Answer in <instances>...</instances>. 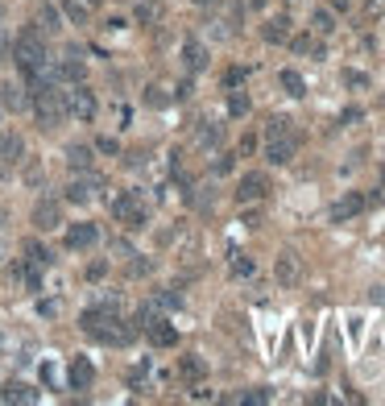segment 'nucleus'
I'll list each match as a JSON object with an SVG mask.
<instances>
[{
    "instance_id": "nucleus-1",
    "label": "nucleus",
    "mask_w": 385,
    "mask_h": 406,
    "mask_svg": "<svg viewBox=\"0 0 385 406\" xmlns=\"http://www.w3.org/2000/svg\"><path fill=\"white\" fill-rule=\"evenodd\" d=\"M79 332L87 340H95V344H108V349H125L128 340L137 336V327L121 319V303L116 299H104V303L87 307L79 316Z\"/></svg>"
},
{
    "instance_id": "nucleus-2",
    "label": "nucleus",
    "mask_w": 385,
    "mask_h": 406,
    "mask_svg": "<svg viewBox=\"0 0 385 406\" xmlns=\"http://www.w3.org/2000/svg\"><path fill=\"white\" fill-rule=\"evenodd\" d=\"M13 62L21 67V75H25L29 88L50 83V50H46V34L38 25L21 29V38L13 42Z\"/></svg>"
},
{
    "instance_id": "nucleus-3",
    "label": "nucleus",
    "mask_w": 385,
    "mask_h": 406,
    "mask_svg": "<svg viewBox=\"0 0 385 406\" xmlns=\"http://www.w3.org/2000/svg\"><path fill=\"white\" fill-rule=\"evenodd\" d=\"M295 154H299L295 125H290L286 116H273V121L265 125V162H269V166H290Z\"/></svg>"
},
{
    "instance_id": "nucleus-4",
    "label": "nucleus",
    "mask_w": 385,
    "mask_h": 406,
    "mask_svg": "<svg viewBox=\"0 0 385 406\" xmlns=\"http://www.w3.org/2000/svg\"><path fill=\"white\" fill-rule=\"evenodd\" d=\"M29 104H34V116H38V125L42 129H58V121L67 116V104H62V91L54 88V83H42V88H29Z\"/></svg>"
},
{
    "instance_id": "nucleus-5",
    "label": "nucleus",
    "mask_w": 385,
    "mask_h": 406,
    "mask_svg": "<svg viewBox=\"0 0 385 406\" xmlns=\"http://www.w3.org/2000/svg\"><path fill=\"white\" fill-rule=\"evenodd\" d=\"M112 216H116L128 232H137V228L149 224V208H145L141 191H125V195H116V199H112Z\"/></svg>"
},
{
    "instance_id": "nucleus-6",
    "label": "nucleus",
    "mask_w": 385,
    "mask_h": 406,
    "mask_svg": "<svg viewBox=\"0 0 385 406\" xmlns=\"http://www.w3.org/2000/svg\"><path fill=\"white\" fill-rule=\"evenodd\" d=\"M62 104H67V116H75V121H95V112H100L95 91H87L83 83H71L62 91Z\"/></svg>"
},
{
    "instance_id": "nucleus-7",
    "label": "nucleus",
    "mask_w": 385,
    "mask_h": 406,
    "mask_svg": "<svg viewBox=\"0 0 385 406\" xmlns=\"http://www.w3.org/2000/svg\"><path fill=\"white\" fill-rule=\"evenodd\" d=\"M269 195V179L261 170H249L245 179L236 182V203H261Z\"/></svg>"
},
{
    "instance_id": "nucleus-8",
    "label": "nucleus",
    "mask_w": 385,
    "mask_h": 406,
    "mask_svg": "<svg viewBox=\"0 0 385 406\" xmlns=\"http://www.w3.org/2000/svg\"><path fill=\"white\" fill-rule=\"evenodd\" d=\"M62 245H67V249H91V245H100V228L91 224V220H79V224L67 228Z\"/></svg>"
},
{
    "instance_id": "nucleus-9",
    "label": "nucleus",
    "mask_w": 385,
    "mask_h": 406,
    "mask_svg": "<svg viewBox=\"0 0 385 406\" xmlns=\"http://www.w3.org/2000/svg\"><path fill=\"white\" fill-rule=\"evenodd\" d=\"M34 228H38V232L62 228V203H58V199H42V203L34 208Z\"/></svg>"
},
{
    "instance_id": "nucleus-10",
    "label": "nucleus",
    "mask_w": 385,
    "mask_h": 406,
    "mask_svg": "<svg viewBox=\"0 0 385 406\" xmlns=\"http://www.w3.org/2000/svg\"><path fill=\"white\" fill-rule=\"evenodd\" d=\"M365 203H369V199H365L360 191H348V195H340V199L332 203V220H336V224H344V220L360 216V212H365Z\"/></svg>"
},
{
    "instance_id": "nucleus-11",
    "label": "nucleus",
    "mask_w": 385,
    "mask_h": 406,
    "mask_svg": "<svg viewBox=\"0 0 385 406\" xmlns=\"http://www.w3.org/2000/svg\"><path fill=\"white\" fill-rule=\"evenodd\" d=\"M273 273H278V282H282V286H295V282L302 278V262L295 257V253H290V249H286V253H278V262H273Z\"/></svg>"
},
{
    "instance_id": "nucleus-12",
    "label": "nucleus",
    "mask_w": 385,
    "mask_h": 406,
    "mask_svg": "<svg viewBox=\"0 0 385 406\" xmlns=\"http://www.w3.org/2000/svg\"><path fill=\"white\" fill-rule=\"evenodd\" d=\"M67 381H71V390H87V386L95 381V365H91V357H75L71 369H67Z\"/></svg>"
},
{
    "instance_id": "nucleus-13",
    "label": "nucleus",
    "mask_w": 385,
    "mask_h": 406,
    "mask_svg": "<svg viewBox=\"0 0 385 406\" xmlns=\"http://www.w3.org/2000/svg\"><path fill=\"white\" fill-rule=\"evenodd\" d=\"M182 67H187V71H195V75H199V71H208V46L195 42V38H187V42H182Z\"/></svg>"
},
{
    "instance_id": "nucleus-14",
    "label": "nucleus",
    "mask_w": 385,
    "mask_h": 406,
    "mask_svg": "<svg viewBox=\"0 0 385 406\" xmlns=\"http://www.w3.org/2000/svg\"><path fill=\"white\" fill-rule=\"evenodd\" d=\"M58 83H83L87 79V67L79 58H62V62H54V71H50Z\"/></svg>"
},
{
    "instance_id": "nucleus-15",
    "label": "nucleus",
    "mask_w": 385,
    "mask_h": 406,
    "mask_svg": "<svg viewBox=\"0 0 385 406\" xmlns=\"http://www.w3.org/2000/svg\"><path fill=\"white\" fill-rule=\"evenodd\" d=\"M261 38H265L269 46L290 42V21H286V17H269V21L261 25Z\"/></svg>"
},
{
    "instance_id": "nucleus-16",
    "label": "nucleus",
    "mask_w": 385,
    "mask_h": 406,
    "mask_svg": "<svg viewBox=\"0 0 385 406\" xmlns=\"http://www.w3.org/2000/svg\"><path fill=\"white\" fill-rule=\"evenodd\" d=\"M21 158H25V141L17 133H4L0 137V162H4V166H17Z\"/></svg>"
},
{
    "instance_id": "nucleus-17",
    "label": "nucleus",
    "mask_w": 385,
    "mask_h": 406,
    "mask_svg": "<svg viewBox=\"0 0 385 406\" xmlns=\"http://www.w3.org/2000/svg\"><path fill=\"white\" fill-rule=\"evenodd\" d=\"M67 166H71L75 175H87V170L95 166V158H91V145H67Z\"/></svg>"
},
{
    "instance_id": "nucleus-18",
    "label": "nucleus",
    "mask_w": 385,
    "mask_h": 406,
    "mask_svg": "<svg viewBox=\"0 0 385 406\" xmlns=\"http://www.w3.org/2000/svg\"><path fill=\"white\" fill-rule=\"evenodd\" d=\"M25 91L21 83H0V108H8V112H25Z\"/></svg>"
},
{
    "instance_id": "nucleus-19",
    "label": "nucleus",
    "mask_w": 385,
    "mask_h": 406,
    "mask_svg": "<svg viewBox=\"0 0 385 406\" xmlns=\"http://www.w3.org/2000/svg\"><path fill=\"white\" fill-rule=\"evenodd\" d=\"M162 319H166V316H162V307L149 299V303H141V307H137L133 323H137V332H149V327H154V323H162Z\"/></svg>"
},
{
    "instance_id": "nucleus-20",
    "label": "nucleus",
    "mask_w": 385,
    "mask_h": 406,
    "mask_svg": "<svg viewBox=\"0 0 385 406\" xmlns=\"http://www.w3.org/2000/svg\"><path fill=\"white\" fill-rule=\"evenodd\" d=\"M58 8H62V17H67L71 25H87V17H91V4H87V0H58Z\"/></svg>"
},
{
    "instance_id": "nucleus-21",
    "label": "nucleus",
    "mask_w": 385,
    "mask_h": 406,
    "mask_svg": "<svg viewBox=\"0 0 385 406\" xmlns=\"http://www.w3.org/2000/svg\"><path fill=\"white\" fill-rule=\"evenodd\" d=\"M25 262H34L38 270H50V266H54V253L46 249L42 241H25Z\"/></svg>"
},
{
    "instance_id": "nucleus-22",
    "label": "nucleus",
    "mask_w": 385,
    "mask_h": 406,
    "mask_svg": "<svg viewBox=\"0 0 385 406\" xmlns=\"http://www.w3.org/2000/svg\"><path fill=\"white\" fill-rule=\"evenodd\" d=\"M145 336H149V340H154L158 349H174V344H178V332H174L166 319H162V323H154V327H149Z\"/></svg>"
},
{
    "instance_id": "nucleus-23",
    "label": "nucleus",
    "mask_w": 385,
    "mask_h": 406,
    "mask_svg": "<svg viewBox=\"0 0 385 406\" xmlns=\"http://www.w3.org/2000/svg\"><path fill=\"white\" fill-rule=\"evenodd\" d=\"M162 13H166V8H162L158 0H141V4L133 8V17H137L141 25H158V21H162Z\"/></svg>"
},
{
    "instance_id": "nucleus-24",
    "label": "nucleus",
    "mask_w": 385,
    "mask_h": 406,
    "mask_svg": "<svg viewBox=\"0 0 385 406\" xmlns=\"http://www.w3.org/2000/svg\"><path fill=\"white\" fill-rule=\"evenodd\" d=\"M311 29H315L319 38H332V34H336V13H327V8H315V13H311Z\"/></svg>"
},
{
    "instance_id": "nucleus-25",
    "label": "nucleus",
    "mask_w": 385,
    "mask_h": 406,
    "mask_svg": "<svg viewBox=\"0 0 385 406\" xmlns=\"http://www.w3.org/2000/svg\"><path fill=\"white\" fill-rule=\"evenodd\" d=\"M38 29H42V34H58V29H62V8L42 4V8H38Z\"/></svg>"
},
{
    "instance_id": "nucleus-26",
    "label": "nucleus",
    "mask_w": 385,
    "mask_h": 406,
    "mask_svg": "<svg viewBox=\"0 0 385 406\" xmlns=\"http://www.w3.org/2000/svg\"><path fill=\"white\" fill-rule=\"evenodd\" d=\"M0 398H4V402H34V390H29L25 381H8V386L0 390Z\"/></svg>"
},
{
    "instance_id": "nucleus-27",
    "label": "nucleus",
    "mask_w": 385,
    "mask_h": 406,
    "mask_svg": "<svg viewBox=\"0 0 385 406\" xmlns=\"http://www.w3.org/2000/svg\"><path fill=\"white\" fill-rule=\"evenodd\" d=\"M249 108H253V104H249V95L241 88L228 91V116H249Z\"/></svg>"
},
{
    "instance_id": "nucleus-28",
    "label": "nucleus",
    "mask_w": 385,
    "mask_h": 406,
    "mask_svg": "<svg viewBox=\"0 0 385 406\" xmlns=\"http://www.w3.org/2000/svg\"><path fill=\"white\" fill-rule=\"evenodd\" d=\"M282 88L290 91L295 100H302V95H306V83H302V75H299V71H282Z\"/></svg>"
},
{
    "instance_id": "nucleus-29",
    "label": "nucleus",
    "mask_w": 385,
    "mask_h": 406,
    "mask_svg": "<svg viewBox=\"0 0 385 406\" xmlns=\"http://www.w3.org/2000/svg\"><path fill=\"white\" fill-rule=\"evenodd\" d=\"M178 369H182V377H187V381H199V377L208 373V365L199 361V357H182V365H178Z\"/></svg>"
},
{
    "instance_id": "nucleus-30",
    "label": "nucleus",
    "mask_w": 385,
    "mask_h": 406,
    "mask_svg": "<svg viewBox=\"0 0 385 406\" xmlns=\"http://www.w3.org/2000/svg\"><path fill=\"white\" fill-rule=\"evenodd\" d=\"M145 104H149V108H166V104H170V91L149 83V88H145Z\"/></svg>"
},
{
    "instance_id": "nucleus-31",
    "label": "nucleus",
    "mask_w": 385,
    "mask_h": 406,
    "mask_svg": "<svg viewBox=\"0 0 385 406\" xmlns=\"http://www.w3.org/2000/svg\"><path fill=\"white\" fill-rule=\"evenodd\" d=\"M195 141H199V145H219V125L203 121V125H199V133H195Z\"/></svg>"
},
{
    "instance_id": "nucleus-32",
    "label": "nucleus",
    "mask_w": 385,
    "mask_h": 406,
    "mask_svg": "<svg viewBox=\"0 0 385 406\" xmlns=\"http://www.w3.org/2000/svg\"><path fill=\"white\" fill-rule=\"evenodd\" d=\"M290 46H295V54H319V42H315L311 34H299V38H290Z\"/></svg>"
},
{
    "instance_id": "nucleus-33",
    "label": "nucleus",
    "mask_w": 385,
    "mask_h": 406,
    "mask_svg": "<svg viewBox=\"0 0 385 406\" xmlns=\"http://www.w3.org/2000/svg\"><path fill=\"white\" fill-rule=\"evenodd\" d=\"M219 83H224V91L241 88V83H245V67H228V71H224V79H219Z\"/></svg>"
},
{
    "instance_id": "nucleus-34",
    "label": "nucleus",
    "mask_w": 385,
    "mask_h": 406,
    "mask_svg": "<svg viewBox=\"0 0 385 406\" xmlns=\"http://www.w3.org/2000/svg\"><path fill=\"white\" fill-rule=\"evenodd\" d=\"M145 377H149V361H141L128 373V390H145Z\"/></svg>"
},
{
    "instance_id": "nucleus-35",
    "label": "nucleus",
    "mask_w": 385,
    "mask_h": 406,
    "mask_svg": "<svg viewBox=\"0 0 385 406\" xmlns=\"http://www.w3.org/2000/svg\"><path fill=\"white\" fill-rule=\"evenodd\" d=\"M149 273H154V262H149V257L128 262V278H149Z\"/></svg>"
},
{
    "instance_id": "nucleus-36",
    "label": "nucleus",
    "mask_w": 385,
    "mask_h": 406,
    "mask_svg": "<svg viewBox=\"0 0 385 406\" xmlns=\"http://www.w3.org/2000/svg\"><path fill=\"white\" fill-rule=\"evenodd\" d=\"M360 13H365V21H377V17H385V0H365Z\"/></svg>"
},
{
    "instance_id": "nucleus-37",
    "label": "nucleus",
    "mask_w": 385,
    "mask_h": 406,
    "mask_svg": "<svg viewBox=\"0 0 385 406\" xmlns=\"http://www.w3.org/2000/svg\"><path fill=\"white\" fill-rule=\"evenodd\" d=\"M232 273H236V278H249V273H253V262H249L245 253H232Z\"/></svg>"
},
{
    "instance_id": "nucleus-38",
    "label": "nucleus",
    "mask_w": 385,
    "mask_h": 406,
    "mask_svg": "<svg viewBox=\"0 0 385 406\" xmlns=\"http://www.w3.org/2000/svg\"><path fill=\"white\" fill-rule=\"evenodd\" d=\"M344 83H348V88H369V75H360V71H344Z\"/></svg>"
},
{
    "instance_id": "nucleus-39",
    "label": "nucleus",
    "mask_w": 385,
    "mask_h": 406,
    "mask_svg": "<svg viewBox=\"0 0 385 406\" xmlns=\"http://www.w3.org/2000/svg\"><path fill=\"white\" fill-rule=\"evenodd\" d=\"M236 402H269V390H249V394H241Z\"/></svg>"
},
{
    "instance_id": "nucleus-40",
    "label": "nucleus",
    "mask_w": 385,
    "mask_h": 406,
    "mask_svg": "<svg viewBox=\"0 0 385 406\" xmlns=\"http://www.w3.org/2000/svg\"><path fill=\"white\" fill-rule=\"evenodd\" d=\"M95 149H104V154H116V149H121V145H116V141H112V137H100V141H95Z\"/></svg>"
},
{
    "instance_id": "nucleus-41",
    "label": "nucleus",
    "mask_w": 385,
    "mask_h": 406,
    "mask_svg": "<svg viewBox=\"0 0 385 406\" xmlns=\"http://www.w3.org/2000/svg\"><path fill=\"white\" fill-rule=\"evenodd\" d=\"M232 170V154H224V158H215V175H228Z\"/></svg>"
},
{
    "instance_id": "nucleus-42",
    "label": "nucleus",
    "mask_w": 385,
    "mask_h": 406,
    "mask_svg": "<svg viewBox=\"0 0 385 406\" xmlns=\"http://www.w3.org/2000/svg\"><path fill=\"white\" fill-rule=\"evenodd\" d=\"M104 273H108V266H104V262H95V266H87V278H91V282H95V278H104Z\"/></svg>"
},
{
    "instance_id": "nucleus-43",
    "label": "nucleus",
    "mask_w": 385,
    "mask_h": 406,
    "mask_svg": "<svg viewBox=\"0 0 385 406\" xmlns=\"http://www.w3.org/2000/svg\"><path fill=\"white\" fill-rule=\"evenodd\" d=\"M191 398H199V402H208V398H212V390H208V386H195V390H191Z\"/></svg>"
},
{
    "instance_id": "nucleus-44",
    "label": "nucleus",
    "mask_w": 385,
    "mask_h": 406,
    "mask_svg": "<svg viewBox=\"0 0 385 406\" xmlns=\"http://www.w3.org/2000/svg\"><path fill=\"white\" fill-rule=\"evenodd\" d=\"M332 8H336V13H344V8H352V0H332Z\"/></svg>"
},
{
    "instance_id": "nucleus-45",
    "label": "nucleus",
    "mask_w": 385,
    "mask_h": 406,
    "mask_svg": "<svg viewBox=\"0 0 385 406\" xmlns=\"http://www.w3.org/2000/svg\"><path fill=\"white\" fill-rule=\"evenodd\" d=\"M191 4H199V8H212L215 0H191Z\"/></svg>"
},
{
    "instance_id": "nucleus-46",
    "label": "nucleus",
    "mask_w": 385,
    "mask_h": 406,
    "mask_svg": "<svg viewBox=\"0 0 385 406\" xmlns=\"http://www.w3.org/2000/svg\"><path fill=\"white\" fill-rule=\"evenodd\" d=\"M4 220H8V212H4V208H0V228H4Z\"/></svg>"
},
{
    "instance_id": "nucleus-47",
    "label": "nucleus",
    "mask_w": 385,
    "mask_h": 406,
    "mask_svg": "<svg viewBox=\"0 0 385 406\" xmlns=\"http://www.w3.org/2000/svg\"><path fill=\"white\" fill-rule=\"evenodd\" d=\"M87 4H91V8H100V4H104V0H87Z\"/></svg>"
}]
</instances>
